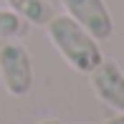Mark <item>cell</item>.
Wrapping results in <instances>:
<instances>
[{
  "mask_svg": "<svg viewBox=\"0 0 124 124\" xmlns=\"http://www.w3.org/2000/svg\"><path fill=\"white\" fill-rule=\"evenodd\" d=\"M91 89L104 104L124 114V71L114 61H101L91 71Z\"/></svg>",
  "mask_w": 124,
  "mask_h": 124,
  "instance_id": "cell-4",
  "label": "cell"
},
{
  "mask_svg": "<svg viewBox=\"0 0 124 124\" xmlns=\"http://www.w3.org/2000/svg\"><path fill=\"white\" fill-rule=\"evenodd\" d=\"M0 76L10 96H25L33 86V66L28 51L15 41L0 46Z\"/></svg>",
  "mask_w": 124,
  "mask_h": 124,
  "instance_id": "cell-2",
  "label": "cell"
},
{
  "mask_svg": "<svg viewBox=\"0 0 124 124\" xmlns=\"http://www.w3.org/2000/svg\"><path fill=\"white\" fill-rule=\"evenodd\" d=\"M23 31V20L13 13V10L0 8V38H13Z\"/></svg>",
  "mask_w": 124,
  "mask_h": 124,
  "instance_id": "cell-6",
  "label": "cell"
},
{
  "mask_svg": "<svg viewBox=\"0 0 124 124\" xmlns=\"http://www.w3.org/2000/svg\"><path fill=\"white\" fill-rule=\"evenodd\" d=\"M104 124H124V114H119V116H111L109 122H104Z\"/></svg>",
  "mask_w": 124,
  "mask_h": 124,
  "instance_id": "cell-7",
  "label": "cell"
},
{
  "mask_svg": "<svg viewBox=\"0 0 124 124\" xmlns=\"http://www.w3.org/2000/svg\"><path fill=\"white\" fill-rule=\"evenodd\" d=\"M38 124H63V122H58V119H43V122H38Z\"/></svg>",
  "mask_w": 124,
  "mask_h": 124,
  "instance_id": "cell-8",
  "label": "cell"
},
{
  "mask_svg": "<svg viewBox=\"0 0 124 124\" xmlns=\"http://www.w3.org/2000/svg\"><path fill=\"white\" fill-rule=\"evenodd\" d=\"M46 25H48V38L56 46V51L63 56L66 63L71 69H76L78 74H91L104 61L99 43L71 15H53Z\"/></svg>",
  "mask_w": 124,
  "mask_h": 124,
  "instance_id": "cell-1",
  "label": "cell"
},
{
  "mask_svg": "<svg viewBox=\"0 0 124 124\" xmlns=\"http://www.w3.org/2000/svg\"><path fill=\"white\" fill-rule=\"evenodd\" d=\"M66 13L76 20L94 41H106L114 33V23H111L109 8L104 0H61Z\"/></svg>",
  "mask_w": 124,
  "mask_h": 124,
  "instance_id": "cell-3",
  "label": "cell"
},
{
  "mask_svg": "<svg viewBox=\"0 0 124 124\" xmlns=\"http://www.w3.org/2000/svg\"><path fill=\"white\" fill-rule=\"evenodd\" d=\"M8 5L20 20H28L31 25H46L53 18L48 0H8Z\"/></svg>",
  "mask_w": 124,
  "mask_h": 124,
  "instance_id": "cell-5",
  "label": "cell"
}]
</instances>
